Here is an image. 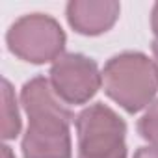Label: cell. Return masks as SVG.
I'll return each instance as SVG.
<instances>
[{
	"label": "cell",
	"instance_id": "obj_1",
	"mask_svg": "<svg viewBox=\"0 0 158 158\" xmlns=\"http://www.w3.org/2000/svg\"><path fill=\"white\" fill-rule=\"evenodd\" d=\"M21 104L28 115V128L23 138L24 158H73L69 127L73 112L54 93L50 80L35 76L21 89Z\"/></svg>",
	"mask_w": 158,
	"mask_h": 158
},
{
	"label": "cell",
	"instance_id": "obj_2",
	"mask_svg": "<svg viewBox=\"0 0 158 158\" xmlns=\"http://www.w3.org/2000/svg\"><path fill=\"white\" fill-rule=\"evenodd\" d=\"M104 93L128 114L149 106L158 93V69L143 52L112 56L102 69Z\"/></svg>",
	"mask_w": 158,
	"mask_h": 158
},
{
	"label": "cell",
	"instance_id": "obj_3",
	"mask_svg": "<svg viewBox=\"0 0 158 158\" xmlns=\"http://www.w3.org/2000/svg\"><path fill=\"white\" fill-rule=\"evenodd\" d=\"M78 158H127V123L106 106L93 102L74 117Z\"/></svg>",
	"mask_w": 158,
	"mask_h": 158
},
{
	"label": "cell",
	"instance_id": "obj_4",
	"mask_svg": "<svg viewBox=\"0 0 158 158\" xmlns=\"http://www.w3.org/2000/svg\"><path fill=\"white\" fill-rule=\"evenodd\" d=\"M65 41L67 37L60 23L45 13L23 15L6 34L10 52L19 60L35 65L48 61L54 63L60 56H63Z\"/></svg>",
	"mask_w": 158,
	"mask_h": 158
},
{
	"label": "cell",
	"instance_id": "obj_5",
	"mask_svg": "<svg viewBox=\"0 0 158 158\" xmlns=\"http://www.w3.org/2000/svg\"><path fill=\"white\" fill-rule=\"evenodd\" d=\"M48 74L54 93L65 104H86L102 86V73H99L95 60L76 52L60 56Z\"/></svg>",
	"mask_w": 158,
	"mask_h": 158
},
{
	"label": "cell",
	"instance_id": "obj_6",
	"mask_svg": "<svg viewBox=\"0 0 158 158\" xmlns=\"http://www.w3.org/2000/svg\"><path fill=\"white\" fill-rule=\"evenodd\" d=\"M121 4L115 0H71L65 8L69 26L82 35H101L119 19Z\"/></svg>",
	"mask_w": 158,
	"mask_h": 158
},
{
	"label": "cell",
	"instance_id": "obj_7",
	"mask_svg": "<svg viewBox=\"0 0 158 158\" xmlns=\"http://www.w3.org/2000/svg\"><path fill=\"white\" fill-rule=\"evenodd\" d=\"M2 138L13 139L21 134V115L13 88L6 78L2 80Z\"/></svg>",
	"mask_w": 158,
	"mask_h": 158
},
{
	"label": "cell",
	"instance_id": "obj_8",
	"mask_svg": "<svg viewBox=\"0 0 158 158\" xmlns=\"http://www.w3.org/2000/svg\"><path fill=\"white\" fill-rule=\"evenodd\" d=\"M138 132L152 147H158V99L152 101L147 112L138 121Z\"/></svg>",
	"mask_w": 158,
	"mask_h": 158
},
{
	"label": "cell",
	"instance_id": "obj_9",
	"mask_svg": "<svg viewBox=\"0 0 158 158\" xmlns=\"http://www.w3.org/2000/svg\"><path fill=\"white\" fill-rule=\"evenodd\" d=\"M134 158H158V147H139Z\"/></svg>",
	"mask_w": 158,
	"mask_h": 158
},
{
	"label": "cell",
	"instance_id": "obj_10",
	"mask_svg": "<svg viewBox=\"0 0 158 158\" xmlns=\"http://www.w3.org/2000/svg\"><path fill=\"white\" fill-rule=\"evenodd\" d=\"M151 28H152V34L158 41V2L152 6V11H151Z\"/></svg>",
	"mask_w": 158,
	"mask_h": 158
},
{
	"label": "cell",
	"instance_id": "obj_11",
	"mask_svg": "<svg viewBox=\"0 0 158 158\" xmlns=\"http://www.w3.org/2000/svg\"><path fill=\"white\" fill-rule=\"evenodd\" d=\"M152 56H154V65L158 69V41H152Z\"/></svg>",
	"mask_w": 158,
	"mask_h": 158
},
{
	"label": "cell",
	"instance_id": "obj_12",
	"mask_svg": "<svg viewBox=\"0 0 158 158\" xmlns=\"http://www.w3.org/2000/svg\"><path fill=\"white\" fill-rule=\"evenodd\" d=\"M2 154H4V158H11V151H10V147H2Z\"/></svg>",
	"mask_w": 158,
	"mask_h": 158
}]
</instances>
